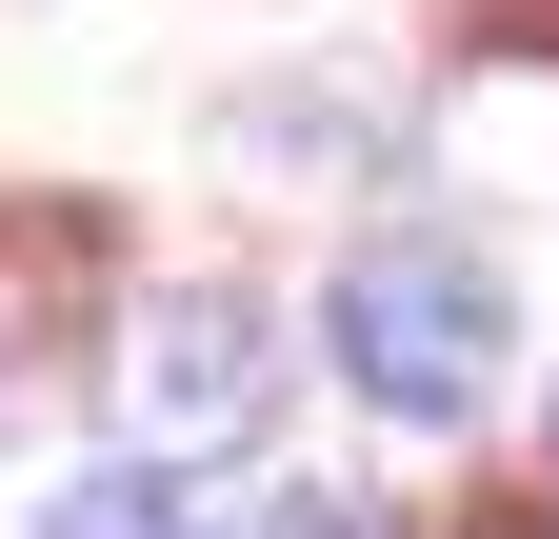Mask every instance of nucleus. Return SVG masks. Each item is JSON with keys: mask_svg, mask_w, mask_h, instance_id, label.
I'll return each instance as SVG.
<instances>
[{"mask_svg": "<svg viewBox=\"0 0 559 539\" xmlns=\"http://www.w3.org/2000/svg\"><path fill=\"white\" fill-rule=\"evenodd\" d=\"M320 340H340V380H360L380 420H479L520 300H500V260H460V240H360L340 300H320Z\"/></svg>", "mask_w": 559, "mask_h": 539, "instance_id": "obj_1", "label": "nucleus"}, {"mask_svg": "<svg viewBox=\"0 0 559 539\" xmlns=\"http://www.w3.org/2000/svg\"><path fill=\"white\" fill-rule=\"evenodd\" d=\"M120 340V420H140V459H200V440H240L260 399H280V320L240 300V280H160L140 320H100Z\"/></svg>", "mask_w": 559, "mask_h": 539, "instance_id": "obj_2", "label": "nucleus"}, {"mask_svg": "<svg viewBox=\"0 0 559 539\" xmlns=\"http://www.w3.org/2000/svg\"><path fill=\"white\" fill-rule=\"evenodd\" d=\"M100 280H120L100 200H21V220H0V380L60 360V340H100Z\"/></svg>", "mask_w": 559, "mask_h": 539, "instance_id": "obj_3", "label": "nucleus"}, {"mask_svg": "<svg viewBox=\"0 0 559 539\" xmlns=\"http://www.w3.org/2000/svg\"><path fill=\"white\" fill-rule=\"evenodd\" d=\"M40 539H221V519H200L160 459H100V480H60V519H40Z\"/></svg>", "mask_w": 559, "mask_h": 539, "instance_id": "obj_4", "label": "nucleus"}, {"mask_svg": "<svg viewBox=\"0 0 559 539\" xmlns=\"http://www.w3.org/2000/svg\"><path fill=\"white\" fill-rule=\"evenodd\" d=\"M240 539H380V500H360V480H280Z\"/></svg>", "mask_w": 559, "mask_h": 539, "instance_id": "obj_5", "label": "nucleus"}, {"mask_svg": "<svg viewBox=\"0 0 559 539\" xmlns=\"http://www.w3.org/2000/svg\"><path fill=\"white\" fill-rule=\"evenodd\" d=\"M460 21L500 40V60H559V0H460Z\"/></svg>", "mask_w": 559, "mask_h": 539, "instance_id": "obj_6", "label": "nucleus"}]
</instances>
